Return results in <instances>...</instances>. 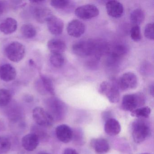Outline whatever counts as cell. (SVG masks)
Here are the masks:
<instances>
[{"mask_svg":"<svg viewBox=\"0 0 154 154\" xmlns=\"http://www.w3.org/2000/svg\"><path fill=\"white\" fill-rule=\"evenodd\" d=\"M46 110L52 116L54 121L63 120L67 112L66 104L56 97H51L45 102Z\"/></svg>","mask_w":154,"mask_h":154,"instance_id":"1","label":"cell"},{"mask_svg":"<svg viewBox=\"0 0 154 154\" xmlns=\"http://www.w3.org/2000/svg\"><path fill=\"white\" fill-rule=\"evenodd\" d=\"M131 130L133 140L137 143L145 141L151 134L150 124L145 119H138L133 122Z\"/></svg>","mask_w":154,"mask_h":154,"instance_id":"2","label":"cell"},{"mask_svg":"<svg viewBox=\"0 0 154 154\" xmlns=\"http://www.w3.org/2000/svg\"><path fill=\"white\" fill-rule=\"evenodd\" d=\"M146 102V97L141 92L126 94L122 97L121 108L126 111H132L143 107Z\"/></svg>","mask_w":154,"mask_h":154,"instance_id":"3","label":"cell"},{"mask_svg":"<svg viewBox=\"0 0 154 154\" xmlns=\"http://www.w3.org/2000/svg\"><path fill=\"white\" fill-rule=\"evenodd\" d=\"M74 54L81 57L94 56L95 54V40L88 39L75 43L72 47Z\"/></svg>","mask_w":154,"mask_h":154,"instance_id":"4","label":"cell"},{"mask_svg":"<svg viewBox=\"0 0 154 154\" xmlns=\"http://www.w3.org/2000/svg\"><path fill=\"white\" fill-rule=\"evenodd\" d=\"M98 91L100 94L105 95L111 103H117L120 100V93L118 86L110 82H102L99 86Z\"/></svg>","mask_w":154,"mask_h":154,"instance_id":"5","label":"cell"},{"mask_svg":"<svg viewBox=\"0 0 154 154\" xmlns=\"http://www.w3.org/2000/svg\"><path fill=\"white\" fill-rule=\"evenodd\" d=\"M25 53V46L18 42L10 43L5 49V54L8 58L16 63L20 62L24 58Z\"/></svg>","mask_w":154,"mask_h":154,"instance_id":"6","label":"cell"},{"mask_svg":"<svg viewBox=\"0 0 154 154\" xmlns=\"http://www.w3.org/2000/svg\"><path fill=\"white\" fill-rule=\"evenodd\" d=\"M32 116L36 123L42 128H50L54 122L50 114L40 107H36L33 110Z\"/></svg>","mask_w":154,"mask_h":154,"instance_id":"7","label":"cell"},{"mask_svg":"<svg viewBox=\"0 0 154 154\" xmlns=\"http://www.w3.org/2000/svg\"><path fill=\"white\" fill-rule=\"evenodd\" d=\"M138 79L137 75L131 72L123 74L118 82L119 90L122 91H128L135 89L137 86Z\"/></svg>","mask_w":154,"mask_h":154,"instance_id":"8","label":"cell"},{"mask_svg":"<svg viewBox=\"0 0 154 154\" xmlns=\"http://www.w3.org/2000/svg\"><path fill=\"white\" fill-rule=\"evenodd\" d=\"M75 16L82 20L91 19L99 15L98 8L91 4H87L77 8L75 11Z\"/></svg>","mask_w":154,"mask_h":154,"instance_id":"9","label":"cell"},{"mask_svg":"<svg viewBox=\"0 0 154 154\" xmlns=\"http://www.w3.org/2000/svg\"><path fill=\"white\" fill-rule=\"evenodd\" d=\"M57 137L61 142L69 143L73 137V131L69 126L66 124H61L55 129Z\"/></svg>","mask_w":154,"mask_h":154,"instance_id":"10","label":"cell"},{"mask_svg":"<svg viewBox=\"0 0 154 154\" xmlns=\"http://www.w3.org/2000/svg\"><path fill=\"white\" fill-rule=\"evenodd\" d=\"M107 13L112 18L121 17L124 12V8L121 3L117 1H109L106 3Z\"/></svg>","mask_w":154,"mask_h":154,"instance_id":"11","label":"cell"},{"mask_svg":"<svg viewBox=\"0 0 154 154\" xmlns=\"http://www.w3.org/2000/svg\"><path fill=\"white\" fill-rule=\"evenodd\" d=\"M85 25L77 20H72L68 24L67 32L68 35L74 38H79L84 34Z\"/></svg>","mask_w":154,"mask_h":154,"instance_id":"12","label":"cell"},{"mask_svg":"<svg viewBox=\"0 0 154 154\" xmlns=\"http://www.w3.org/2000/svg\"><path fill=\"white\" fill-rule=\"evenodd\" d=\"M47 23L48 30L51 34L55 35H58L63 33L64 24L61 19L53 15Z\"/></svg>","mask_w":154,"mask_h":154,"instance_id":"13","label":"cell"},{"mask_svg":"<svg viewBox=\"0 0 154 154\" xmlns=\"http://www.w3.org/2000/svg\"><path fill=\"white\" fill-rule=\"evenodd\" d=\"M39 138L35 133H29L25 135L22 139V146L26 150L32 151L35 150L39 144Z\"/></svg>","mask_w":154,"mask_h":154,"instance_id":"14","label":"cell"},{"mask_svg":"<svg viewBox=\"0 0 154 154\" xmlns=\"http://www.w3.org/2000/svg\"><path fill=\"white\" fill-rule=\"evenodd\" d=\"M17 71L10 64H5L0 66V78L6 82H11L16 78Z\"/></svg>","mask_w":154,"mask_h":154,"instance_id":"15","label":"cell"},{"mask_svg":"<svg viewBox=\"0 0 154 154\" xmlns=\"http://www.w3.org/2000/svg\"><path fill=\"white\" fill-rule=\"evenodd\" d=\"M91 145L98 154H106L109 152L110 148L109 142L103 138L92 140Z\"/></svg>","mask_w":154,"mask_h":154,"instance_id":"16","label":"cell"},{"mask_svg":"<svg viewBox=\"0 0 154 154\" xmlns=\"http://www.w3.org/2000/svg\"><path fill=\"white\" fill-rule=\"evenodd\" d=\"M120 124L119 122L113 118H109L106 121L104 124V131L106 134L110 136H115L120 132Z\"/></svg>","mask_w":154,"mask_h":154,"instance_id":"17","label":"cell"},{"mask_svg":"<svg viewBox=\"0 0 154 154\" xmlns=\"http://www.w3.org/2000/svg\"><path fill=\"white\" fill-rule=\"evenodd\" d=\"M17 22L13 18H7L0 23V31L5 35L12 34L17 29Z\"/></svg>","mask_w":154,"mask_h":154,"instance_id":"18","label":"cell"},{"mask_svg":"<svg viewBox=\"0 0 154 154\" xmlns=\"http://www.w3.org/2000/svg\"><path fill=\"white\" fill-rule=\"evenodd\" d=\"M34 16L37 21L39 23L47 22L49 18L53 16L52 11L45 7H37L34 11Z\"/></svg>","mask_w":154,"mask_h":154,"instance_id":"19","label":"cell"},{"mask_svg":"<svg viewBox=\"0 0 154 154\" xmlns=\"http://www.w3.org/2000/svg\"><path fill=\"white\" fill-rule=\"evenodd\" d=\"M47 46L52 54H62L66 50L65 43L60 39H51L48 43Z\"/></svg>","mask_w":154,"mask_h":154,"instance_id":"20","label":"cell"},{"mask_svg":"<svg viewBox=\"0 0 154 154\" xmlns=\"http://www.w3.org/2000/svg\"><path fill=\"white\" fill-rule=\"evenodd\" d=\"M127 51V47L124 45H118L111 48V50L109 49L108 53L109 54L111 61L115 62L126 54Z\"/></svg>","mask_w":154,"mask_h":154,"instance_id":"21","label":"cell"},{"mask_svg":"<svg viewBox=\"0 0 154 154\" xmlns=\"http://www.w3.org/2000/svg\"><path fill=\"white\" fill-rule=\"evenodd\" d=\"M40 78L43 87L42 93L44 94L48 93L51 95H54V87L52 80L49 77L44 75H40Z\"/></svg>","mask_w":154,"mask_h":154,"instance_id":"22","label":"cell"},{"mask_svg":"<svg viewBox=\"0 0 154 154\" xmlns=\"http://www.w3.org/2000/svg\"><path fill=\"white\" fill-rule=\"evenodd\" d=\"M145 18V12L141 9H136L130 14L131 21L135 26L141 24L144 21Z\"/></svg>","mask_w":154,"mask_h":154,"instance_id":"23","label":"cell"},{"mask_svg":"<svg viewBox=\"0 0 154 154\" xmlns=\"http://www.w3.org/2000/svg\"><path fill=\"white\" fill-rule=\"evenodd\" d=\"M22 35L27 38H32L35 36L36 29L33 25L29 24H24L20 28Z\"/></svg>","mask_w":154,"mask_h":154,"instance_id":"24","label":"cell"},{"mask_svg":"<svg viewBox=\"0 0 154 154\" xmlns=\"http://www.w3.org/2000/svg\"><path fill=\"white\" fill-rule=\"evenodd\" d=\"M151 112V109L148 106L141 107L136 109L131 112V115L132 117L138 119H146L149 117Z\"/></svg>","mask_w":154,"mask_h":154,"instance_id":"25","label":"cell"},{"mask_svg":"<svg viewBox=\"0 0 154 154\" xmlns=\"http://www.w3.org/2000/svg\"><path fill=\"white\" fill-rule=\"evenodd\" d=\"M11 94L9 90L0 89V108L8 105L11 100Z\"/></svg>","mask_w":154,"mask_h":154,"instance_id":"26","label":"cell"},{"mask_svg":"<svg viewBox=\"0 0 154 154\" xmlns=\"http://www.w3.org/2000/svg\"><path fill=\"white\" fill-rule=\"evenodd\" d=\"M11 143L6 136H0V154H7L10 150Z\"/></svg>","mask_w":154,"mask_h":154,"instance_id":"27","label":"cell"},{"mask_svg":"<svg viewBox=\"0 0 154 154\" xmlns=\"http://www.w3.org/2000/svg\"><path fill=\"white\" fill-rule=\"evenodd\" d=\"M50 62L54 67L60 68L64 63V57L62 54H52L50 56Z\"/></svg>","mask_w":154,"mask_h":154,"instance_id":"28","label":"cell"},{"mask_svg":"<svg viewBox=\"0 0 154 154\" xmlns=\"http://www.w3.org/2000/svg\"><path fill=\"white\" fill-rule=\"evenodd\" d=\"M50 5L57 9L65 10L69 8L72 4L71 2L67 0H52Z\"/></svg>","mask_w":154,"mask_h":154,"instance_id":"29","label":"cell"},{"mask_svg":"<svg viewBox=\"0 0 154 154\" xmlns=\"http://www.w3.org/2000/svg\"><path fill=\"white\" fill-rule=\"evenodd\" d=\"M42 128L39 126H34L32 128V133L36 134L39 138V140H46L48 139L49 136Z\"/></svg>","mask_w":154,"mask_h":154,"instance_id":"30","label":"cell"},{"mask_svg":"<svg viewBox=\"0 0 154 154\" xmlns=\"http://www.w3.org/2000/svg\"><path fill=\"white\" fill-rule=\"evenodd\" d=\"M131 38L132 40L137 42L141 39V32L140 27L139 26H134L130 30Z\"/></svg>","mask_w":154,"mask_h":154,"instance_id":"31","label":"cell"},{"mask_svg":"<svg viewBox=\"0 0 154 154\" xmlns=\"http://www.w3.org/2000/svg\"><path fill=\"white\" fill-rule=\"evenodd\" d=\"M144 35L146 38L149 40L154 39V31L153 23H149L146 25L144 30Z\"/></svg>","mask_w":154,"mask_h":154,"instance_id":"32","label":"cell"},{"mask_svg":"<svg viewBox=\"0 0 154 154\" xmlns=\"http://www.w3.org/2000/svg\"><path fill=\"white\" fill-rule=\"evenodd\" d=\"M62 154H79L75 149L71 148L65 149Z\"/></svg>","mask_w":154,"mask_h":154,"instance_id":"33","label":"cell"},{"mask_svg":"<svg viewBox=\"0 0 154 154\" xmlns=\"http://www.w3.org/2000/svg\"><path fill=\"white\" fill-rule=\"evenodd\" d=\"M5 9V5L2 2L0 1V16L3 13Z\"/></svg>","mask_w":154,"mask_h":154,"instance_id":"34","label":"cell"},{"mask_svg":"<svg viewBox=\"0 0 154 154\" xmlns=\"http://www.w3.org/2000/svg\"><path fill=\"white\" fill-rule=\"evenodd\" d=\"M149 91L150 94L152 96H154V85H153V84L150 85L149 87Z\"/></svg>","mask_w":154,"mask_h":154,"instance_id":"35","label":"cell"},{"mask_svg":"<svg viewBox=\"0 0 154 154\" xmlns=\"http://www.w3.org/2000/svg\"><path fill=\"white\" fill-rule=\"evenodd\" d=\"M38 154H49V153H47V152H43V151H42V152H39V153H38Z\"/></svg>","mask_w":154,"mask_h":154,"instance_id":"36","label":"cell"},{"mask_svg":"<svg viewBox=\"0 0 154 154\" xmlns=\"http://www.w3.org/2000/svg\"><path fill=\"white\" fill-rule=\"evenodd\" d=\"M149 154V153H142V154Z\"/></svg>","mask_w":154,"mask_h":154,"instance_id":"37","label":"cell"}]
</instances>
